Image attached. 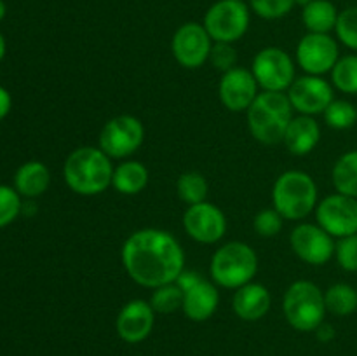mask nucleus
<instances>
[{"instance_id":"obj_4","label":"nucleus","mask_w":357,"mask_h":356,"mask_svg":"<svg viewBox=\"0 0 357 356\" xmlns=\"http://www.w3.org/2000/svg\"><path fill=\"white\" fill-rule=\"evenodd\" d=\"M317 185L309 173L284 171L272 187V206L284 220H302L317 206Z\"/></svg>"},{"instance_id":"obj_31","label":"nucleus","mask_w":357,"mask_h":356,"mask_svg":"<svg viewBox=\"0 0 357 356\" xmlns=\"http://www.w3.org/2000/svg\"><path fill=\"white\" fill-rule=\"evenodd\" d=\"M23 209L21 195L16 188L0 185V227H6L17 218Z\"/></svg>"},{"instance_id":"obj_38","label":"nucleus","mask_w":357,"mask_h":356,"mask_svg":"<svg viewBox=\"0 0 357 356\" xmlns=\"http://www.w3.org/2000/svg\"><path fill=\"white\" fill-rule=\"evenodd\" d=\"M316 334H317V339H319V341L328 342L335 337V328L328 323H321L319 327H317Z\"/></svg>"},{"instance_id":"obj_21","label":"nucleus","mask_w":357,"mask_h":356,"mask_svg":"<svg viewBox=\"0 0 357 356\" xmlns=\"http://www.w3.org/2000/svg\"><path fill=\"white\" fill-rule=\"evenodd\" d=\"M49 184H51V173L40 161H28L21 164L14 177V188L20 192V195L28 199L44 194L49 188Z\"/></svg>"},{"instance_id":"obj_16","label":"nucleus","mask_w":357,"mask_h":356,"mask_svg":"<svg viewBox=\"0 0 357 356\" xmlns=\"http://www.w3.org/2000/svg\"><path fill=\"white\" fill-rule=\"evenodd\" d=\"M258 87L260 86H258L251 70L236 66V68L223 73L222 80H220V101L230 112H248V108L253 105V101L260 94Z\"/></svg>"},{"instance_id":"obj_10","label":"nucleus","mask_w":357,"mask_h":356,"mask_svg":"<svg viewBox=\"0 0 357 356\" xmlns=\"http://www.w3.org/2000/svg\"><path fill=\"white\" fill-rule=\"evenodd\" d=\"M316 220L317 225L337 239L354 236L357 234V199L340 192L326 195L317 202Z\"/></svg>"},{"instance_id":"obj_30","label":"nucleus","mask_w":357,"mask_h":356,"mask_svg":"<svg viewBox=\"0 0 357 356\" xmlns=\"http://www.w3.org/2000/svg\"><path fill=\"white\" fill-rule=\"evenodd\" d=\"M335 34L345 47L357 51V6L340 10Z\"/></svg>"},{"instance_id":"obj_24","label":"nucleus","mask_w":357,"mask_h":356,"mask_svg":"<svg viewBox=\"0 0 357 356\" xmlns=\"http://www.w3.org/2000/svg\"><path fill=\"white\" fill-rule=\"evenodd\" d=\"M335 191L357 199V150H349L340 156L331 171Z\"/></svg>"},{"instance_id":"obj_32","label":"nucleus","mask_w":357,"mask_h":356,"mask_svg":"<svg viewBox=\"0 0 357 356\" xmlns=\"http://www.w3.org/2000/svg\"><path fill=\"white\" fill-rule=\"evenodd\" d=\"M295 7V0H250V9L261 20H281Z\"/></svg>"},{"instance_id":"obj_20","label":"nucleus","mask_w":357,"mask_h":356,"mask_svg":"<svg viewBox=\"0 0 357 356\" xmlns=\"http://www.w3.org/2000/svg\"><path fill=\"white\" fill-rule=\"evenodd\" d=\"M319 140V122L312 115H296L289 122L282 143L293 156H307L316 149Z\"/></svg>"},{"instance_id":"obj_19","label":"nucleus","mask_w":357,"mask_h":356,"mask_svg":"<svg viewBox=\"0 0 357 356\" xmlns=\"http://www.w3.org/2000/svg\"><path fill=\"white\" fill-rule=\"evenodd\" d=\"M220 304V292L218 285L202 279L197 285L183 292V306L181 311L185 316L192 321H206L216 313Z\"/></svg>"},{"instance_id":"obj_9","label":"nucleus","mask_w":357,"mask_h":356,"mask_svg":"<svg viewBox=\"0 0 357 356\" xmlns=\"http://www.w3.org/2000/svg\"><path fill=\"white\" fill-rule=\"evenodd\" d=\"M251 73L261 91L284 93L295 82V63L281 47H265L257 52L251 65Z\"/></svg>"},{"instance_id":"obj_13","label":"nucleus","mask_w":357,"mask_h":356,"mask_svg":"<svg viewBox=\"0 0 357 356\" xmlns=\"http://www.w3.org/2000/svg\"><path fill=\"white\" fill-rule=\"evenodd\" d=\"M335 237L317 223H298L289 236L293 251L310 265H324L335 255Z\"/></svg>"},{"instance_id":"obj_5","label":"nucleus","mask_w":357,"mask_h":356,"mask_svg":"<svg viewBox=\"0 0 357 356\" xmlns=\"http://www.w3.org/2000/svg\"><path fill=\"white\" fill-rule=\"evenodd\" d=\"M257 272V251L243 241H230L220 246L209 264V274L215 285L229 290H237L251 283Z\"/></svg>"},{"instance_id":"obj_42","label":"nucleus","mask_w":357,"mask_h":356,"mask_svg":"<svg viewBox=\"0 0 357 356\" xmlns=\"http://www.w3.org/2000/svg\"><path fill=\"white\" fill-rule=\"evenodd\" d=\"M243 2H244V0H243Z\"/></svg>"},{"instance_id":"obj_18","label":"nucleus","mask_w":357,"mask_h":356,"mask_svg":"<svg viewBox=\"0 0 357 356\" xmlns=\"http://www.w3.org/2000/svg\"><path fill=\"white\" fill-rule=\"evenodd\" d=\"M272 297L267 286L260 283H248L236 290L232 297V309L243 321H258L268 313Z\"/></svg>"},{"instance_id":"obj_14","label":"nucleus","mask_w":357,"mask_h":356,"mask_svg":"<svg viewBox=\"0 0 357 356\" xmlns=\"http://www.w3.org/2000/svg\"><path fill=\"white\" fill-rule=\"evenodd\" d=\"M286 94L293 110L298 112L300 115H312V117L323 114L328 105L335 100L333 84L321 75H309V73L295 79Z\"/></svg>"},{"instance_id":"obj_7","label":"nucleus","mask_w":357,"mask_h":356,"mask_svg":"<svg viewBox=\"0 0 357 356\" xmlns=\"http://www.w3.org/2000/svg\"><path fill=\"white\" fill-rule=\"evenodd\" d=\"M213 42L234 44L250 30V6L243 0H218L202 21Z\"/></svg>"},{"instance_id":"obj_28","label":"nucleus","mask_w":357,"mask_h":356,"mask_svg":"<svg viewBox=\"0 0 357 356\" xmlns=\"http://www.w3.org/2000/svg\"><path fill=\"white\" fill-rule=\"evenodd\" d=\"M149 302L155 313L171 314L174 311L181 309V306H183V290L174 281L157 286V288H153Z\"/></svg>"},{"instance_id":"obj_17","label":"nucleus","mask_w":357,"mask_h":356,"mask_svg":"<svg viewBox=\"0 0 357 356\" xmlns=\"http://www.w3.org/2000/svg\"><path fill=\"white\" fill-rule=\"evenodd\" d=\"M155 323V311L152 309L149 300L135 299L129 300L117 314L115 330L117 335L128 344L143 342L152 334Z\"/></svg>"},{"instance_id":"obj_36","label":"nucleus","mask_w":357,"mask_h":356,"mask_svg":"<svg viewBox=\"0 0 357 356\" xmlns=\"http://www.w3.org/2000/svg\"><path fill=\"white\" fill-rule=\"evenodd\" d=\"M202 279H204V276L201 274V272H197V271H188V269H183V272H181L180 276H178L176 278V285L180 286L181 290H183V292H187L188 288H192V286L194 285H197L199 281H202Z\"/></svg>"},{"instance_id":"obj_11","label":"nucleus","mask_w":357,"mask_h":356,"mask_svg":"<svg viewBox=\"0 0 357 356\" xmlns=\"http://www.w3.org/2000/svg\"><path fill=\"white\" fill-rule=\"evenodd\" d=\"M213 44L215 42L209 37L204 24L188 21L174 31L171 52L183 68L194 70L201 68L206 61H209Z\"/></svg>"},{"instance_id":"obj_3","label":"nucleus","mask_w":357,"mask_h":356,"mask_svg":"<svg viewBox=\"0 0 357 356\" xmlns=\"http://www.w3.org/2000/svg\"><path fill=\"white\" fill-rule=\"evenodd\" d=\"M246 114L253 138L264 145H275L284 138L293 119V107L286 93L261 91Z\"/></svg>"},{"instance_id":"obj_23","label":"nucleus","mask_w":357,"mask_h":356,"mask_svg":"<svg viewBox=\"0 0 357 356\" xmlns=\"http://www.w3.org/2000/svg\"><path fill=\"white\" fill-rule=\"evenodd\" d=\"M338 14L331 0H312L302 9V21L309 34H330L337 27Z\"/></svg>"},{"instance_id":"obj_34","label":"nucleus","mask_w":357,"mask_h":356,"mask_svg":"<svg viewBox=\"0 0 357 356\" xmlns=\"http://www.w3.org/2000/svg\"><path fill=\"white\" fill-rule=\"evenodd\" d=\"M282 223H284V218L274 208L261 209L260 213H257L253 220L255 232L261 237H274L275 234L281 232Z\"/></svg>"},{"instance_id":"obj_26","label":"nucleus","mask_w":357,"mask_h":356,"mask_svg":"<svg viewBox=\"0 0 357 356\" xmlns=\"http://www.w3.org/2000/svg\"><path fill=\"white\" fill-rule=\"evenodd\" d=\"M176 192L178 198L183 202H187L188 206L204 202L206 199H208L209 192L208 180H206L204 175L199 173V171H187V173H181L176 180Z\"/></svg>"},{"instance_id":"obj_29","label":"nucleus","mask_w":357,"mask_h":356,"mask_svg":"<svg viewBox=\"0 0 357 356\" xmlns=\"http://www.w3.org/2000/svg\"><path fill=\"white\" fill-rule=\"evenodd\" d=\"M324 122L330 128L344 131L357 124V107L347 100H333L323 112Z\"/></svg>"},{"instance_id":"obj_1","label":"nucleus","mask_w":357,"mask_h":356,"mask_svg":"<svg viewBox=\"0 0 357 356\" xmlns=\"http://www.w3.org/2000/svg\"><path fill=\"white\" fill-rule=\"evenodd\" d=\"M122 265L129 278L145 288L176 281L185 269V251L180 241L162 229L135 230L122 244Z\"/></svg>"},{"instance_id":"obj_33","label":"nucleus","mask_w":357,"mask_h":356,"mask_svg":"<svg viewBox=\"0 0 357 356\" xmlns=\"http://www.w3.org/2000/svg\"><path fill=\"white\" fill-rule=\"evenodd\" d=\"M335 258L347 272H357V234L340 237L335 243Z\"/></svg>"},{"instance_id":"obj_37","label":"nucleus","mask_w":357,"mask_h":356,"mask_svg":"<svg viewBox=\"0 0 357 356\" xmlns=\"http://www.w3.org/2000/svg\"><path fill=\"white\" fill-rule=\"evenodd\" d=\"M10 107H13V100H10L9 91L0 86V121L9 114Z\"/></svg>"},{"instance_id":"obj_22","label":"nucleus","mask_w":357,"mask_h":356,"mask_svg":"<svg viewBox=\"0 0 357 356\" xmlns=\"http://www.w3.org/2000/svg\"><path fill=\"white\" fill-rule=\"evenodd\" d=\"M149 168L139 161H124L114 168L112 187L124 195H136L149 185Z\"/></svg>"},{"instance_id":"obj_39","label":"nucleus","mask_w":357,"mask_h":356,"mask_svg":"<svg viewBox=\"0 0 357 356\" xmlns=\"http://www.w3.org/2000/svg\"><path fill=\"white\" fill-rule=\"evenodd\" d=\"M3 56H6V38L0 34V61L3 59Z\"/></svg>"},{"instance_id":"obj_2","label":"nucleus","mask_w":357,"mask_h":356,"mask_svg":"<svg viewBox=\"0 0 357 356\" xmlns=\"http://www.w3.org/2000/svg\"><path fill=\"white\" fill-rule=\"evenodd\" d=\"M63 178L75 194L98 195L112 185L114 164L100 147H79L66 157Z\"/></svg>"},{"instance_id":"obj_27","label":"nucleus","mask_w":357,"mask_h":356,"mask_svg":"<svg viewBox=\"0 0 357 356\" xmlns=\"http://www.w3.org/2000/svg\"><path fill=\"white\" fill-rule=\"evenodd\" d=\"M331 84L345 94H357V54H347L331 70Z\"/></svg>"},{"instance_id":"obj_25","label":"nucleus","mask_w":357,"mask_h":356,"mask_svg":"<svg viewBox=\"0 0 357 356\" xmlns=\"http://www.w3.org/2000/svg\"><path fill=\"white\" fill-rule=\"evenodd\" d=\"M328 313L335 316H349L357 309V290L347 283H335L324 292Z\"/></svg>"},{"instance_id":"obj_35","label":"nucleus","mask_w":357,"mask_h":356,"mask_svg":"<svg viewBox=\"0 0 357 356\" xmlns=\"http://www.w3.org/2000/svg\"><path fill=\"white\" fill-rule=\"evenodd\" d=\"M209 61L218 72H229V70L237 66V51L234 49V44L227 42H215L209 54Z\"/></svg>"},{"instance_id":"obj_6","label":"nucleus","mask_w":357,"mask_h":356,"mask_svg":"<svg viewBox=\"0 0 357 356\" xmlns=\"http://www.w3.org/2000/svg\"><path fill=\"white\" fill-rule=\"evenodd\" d=\"M286 321L298 332H316L326 316L324 292L312 281L298 279L291 283L282 297Z\"/></svg>"},{"instance_id":"obj_12","label":"nucleus","mask_w":357,"mask_h":356,"mask_svg":"<svg viewBox=\"0 0 357 356\" xmlns=\"http://www.w3.org/2000/svg\"><path fill=\"white\" fill-rule=\"evenodd\" d=\"M338 59V42L330 34H305L296 45V63L309 75L331 72Z\"/></svg>"},{"instance_id":"obj_8","label":"nucleus","mask_w":357,"mask_h":356,"mask_svg":"<svg viewBox=\"0 0 357 356\" xmlns=\"http://www.w3.org/2000/svg\"><path fill=\"white\" fill-rule=\"evenodd\" d=\"M145 128L135 115L122 114L105 122L98 138V147L110 159H126L142 147Z\"/></svg>"},{"instance_id":"obj_41","label":"nucleus","mask_w":357,"mask_h":356,"mask_svg":"<svg viewBox=\"0 0 357 356\" xmlns=\"http://www.w3.org/2000/svg\"><path fill=\"white\" fill-rule=\"evenodd\" d=\"M310 2H312V0H295V6H300L303 9V7L309 6Z\"/></svg>"},{"instance_id":"obj_40","label":"nucleus","mask_w":357,"mask_h":356,"mask_svg":"<svg viewBox=\"0 0 357 356\" xmlns=\"http://www.w3.org/2000/svg\"><path fill=\"white\" fill-rule=\"evenodd\" d=\"M6 13H7V7H6V2L3 0H0V21L6 17Z\"/></svg>"},{"instance_id":"obj_15","label":"nucleus","mask_w":357,"mask_h":356,"mask_svg":"<svg viewBox=\"0 0 357 356\" xmlns=\"http://www.w3.org/2000/svg\"><path fill=\"white\" fill-rule=\"evenodd\" d=\"M183 229L197 243L215 244L227 232L225 213L209 201L192 205L183 213Z\"/></svg>"}]
</instances>
